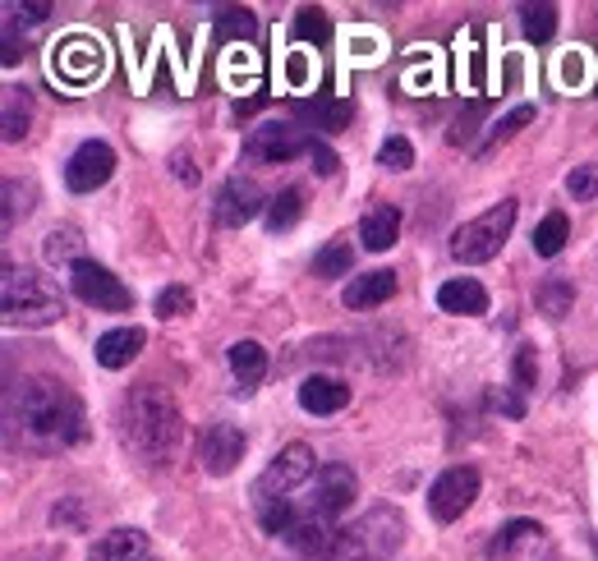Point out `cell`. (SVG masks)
Here are the masks:
<instances>
[{
  "label": "cell",
  "mask_w": 598,
  "mask_h": 561,
  "mask_svg": "<svg viewBox=\"0 0 598 561\" xmlns=\"http://www.w3.org/2000/svg\"><path fill=\"white\" fill-rule=\"evenodd\" d=\"M437 309L456 314V318H479V314H488V290L475 276H452L437 286Z\"/></svg>",
  "instance_id": "15"
},
{
  "label": "cell",
  "mask_w": 598,
  "mask_h": 561,
  "mask_svg": "<svg viewBox=\"0 0 598 561\" xmlns=\"http://www.w3.org/2000/svg\"><path fill=\"white\" fill-rule=\"evenodd\" d=\"M314 479V451H308L304 442H291V447H281L276 455H272V465L258 474V483H253V497H258V506H268V502H285L291 497L300 483H308Z\"/></svg>",
  "instance_id": "7"
},
{
  "label": "cell",
  "mask_w": 598,
  "mask_h": 561,
  "mask_svg": "<svg viewBox=\"0 0 598 561\" xmlns=\"http://www.w3.org/2000/svg\"><path fill=\"white\" fill-rule=\"evenodd\" d=\"M405 543V520L392 506H378V512L359 516L350 529L336 534L331 543V561H392Z\"/></svg>",
  "instance_id": "4"
},
{
  "label": "cell",
  "mask_w": 598,
  "mask_h": 561,
  "mask_svg": "<svg viewBox=\"0 0 598 561\" xmlns=\"http://www.w3.org/2000/svg\"><path fill=\"white\" fill-rule=\"evenodd\" d=\"M143 345H148V331L143 327H116V331H101L93 354H97L101 369H124V364L139 360Z\"/></svg>",
  "instance_id": "16"
},
{
  "label": "cell",
  "mask_w": 598,
  "mask_h": 561,
  "mask_svg": "<svg viewBox=\"0 0 598 561\" xmlns=\"http://www.w3.org/2000/svg\"><path fill=\"white\" fill-rule=\"evenodd\" d=\"M23 134H29V101H23L19 92L6 97V139L19 143Z\"/></svg>",
  "instance_id": "36"
},
{
  "label": "cell",
  "mask_w": 598,
  "mask_h": 561,
  "mask_svg": "<svg viewBox=\"0 0 598 561\" xmlns=\"http://www.w3.org/2000/svg\"><path fill=\"white\" fill-rule=\"evenodd\" d=\"M543 548V525L534 520H511L498 539H492V561H515L520 552Z\"/></svg>",
  "instance_id": "22"
},
{
  "label": "cell",
  "mask_w": 598,
  "mask_h": 561,
  "mask_svg": "<svg viewBox=\"0 0 598 561\" xmlns=\"http://www.w3.org/2000/svg\"><path fill=\"white\" fill-rule=\"evenodd\" d=\"M488 405H492V410H502V415H511V419L525 415V405H520V396H507V392H492V396H488Z\"/></svg>",
  "instance_id": "42"
},
{
  "label": "cell",
  "mask_w": 598,
  "mask_h": 561,
  "mask_svg": "<svg viewBox=\"0 0 598 561\" xmlns=\"http://www.w3.org/2000/svg\"><path fill=\"white\" fill-rule=\"evenodd\" d=\"M88 561H148V534L143 529H111L93 543Z\"/></svg>",
  "instance_id": "20"
},
{
  "label": "cell",
  "mask_w": 598,
  "mask_h": 561,
  "mask_svg": "<svg viewBox=\"0 0 598 561\" xmlns=\"http://www.w3.org/2000/svg\"><path fill=\"white\" fill-rule=\"evenodd\" d=\"M10 419V442H23L29 451H65L74 442H84L88 415L79 396L51 377H29L14 382V392L6 400Z\"/></svg>",
  "instance_id": "1"
},
{
  "label": "cell",
  "mask_w": 598,
  "mask_h": 561,
  "mask_svg": "<svg viewBox=\"0 0 598 561\" xmlns=\"http://www.w3.org/2000/svg\"><path fill=\"white\" fill-rule=\"evenodd\" d=\"M355 267V244L350 240H331L318 258H314V276L318 280H336V276H350Z\"/></svg>",
  "instance_id": "25"
},
{
  "label": "cell",
  "mask_w": 598,
  "mask_h": 561,
  "mask_svg": "<svg viewBox=\"0 0 598 561\" xmlns=\"http://www.w3.org/2000/svg\"><path fill=\"white\" fill-rule=\"evenodd\" d=\"M396 295V272H363V276H355L350 286H346V295H341V304L350 314H369V309H378V304H387Z\"/></svg>",
  "instance_id": "17"
},
{
  "label": "cell",
  "mask_w": 598,
  "mask_h": 561,
  "mask_svg": "<svg viewBox=\"0 0 598 561\" xmlns=\"http://www.w3.org/2000/svg\"><path fill=\"white\" fill-rule=\"evenodd\" d=\"M116 175V147L111 143H101V139H88L74 157L65 162V185L74 194H93L101 189Z\"/></svg>",
  "instance_id": "11"
},
{
  "label": "cell",
  "mask_w": 598,
  "mask_h": 561,
  "mask_svg": "<svg viewBox=\"0 0 598 561\" xmlns=\"http://www.w3.org/2000/svg\"><path fill=\"white\" fill-rule=\"evenodd\" d=\"M69 286L97 314H124V309H134V290H129L116 272H107V267L93 263V258H79V263L69 267Z\"/></svg>",
  "instance_id": "6"
},
{
  "label": "cell",
  "mask_w": 598,
  "mask_h": 561,
  "mask_svg": "<svg viewBox=\"0 0 598 561\" xmlns=\"http://www.w3.org/2000/svg\"><path fill=\"white\" fill-rule=\"evenodd\" d=\"M226 364H230V373H236V382H240V392L249 396L258 382L268 377V350L258 345V341H236L226 350Z\"/></svg>",
  "instance_id": "21"
},
{
  "label": "cell",
  "mask_w": 598,
  "mask_h": 561,
  "mask_svg": "<svg viewBox=\"0 0 598 561\" xmlns=\"http://www.w3.org/2000/svg\"><path fill=\"white\" fill-rule=\"evenodd\" d=\"M308 162H314L318 175H336V152L327 143H318V139H314V147H308Z\"/></svg>",
  "instance_id": "41"
},
{
  "label": "cell",
  "mask_w": 598,
  "mask_h": 561,
  "mask_svg": "<svg viewBox=\"0 0 598 561\" xmlns=\"http://www.w3.org/2000/svg\"><path fill=\"white\" fill-rule=\"evenodd\" d=\"M56 79H69V84H93L101 79V69H107V56H101V46L93 37H69L65 46H56Z\"/></svg>",
  "instance_id": "14"
},
{
  "label": "cell",
  "mask_w": 598,
  "mask_h": 561,
  "mask_svg": "<svg viewBox=\"0 0 598 561\" xmlns=\"http://www.w3.org/2000/svg\"><path fill=\"white\" fill-rule=\"evenodd\" d=\"M244 432L236 424H207L203 438H198V465L207 474H230L244 461Z\"/></svg>",
  "instance_id": "12"
},
{
  "label": "cell",
  "mask_w": 598,
  "mask_h": 561,
  "mask_svg": "<svg viewBox=\"0 0 598 561\" xmlns=\"http://www.w3.org/2000/svg\"><path fill=\"white\" fill-rule=\"evenodd\" d=\"M475 497H479V470H470V465H452V470H442V474L433 479V488H428V512H433V520L452 525V520H460L465 512H470Z\"/></svg>",
  "instance_id": "10"
},
{
  "label": "cell",
  "mask_w": 598,
  "mask_h": 561,
  "mask_svg": "<svg viewBox=\"0 0 598 561\" xmlns=\"http://www.w3.org/2000/svg\"><path fill=\"white\" fill-rule=\"evenodd\" d=\"M0 304H6L10 327H51L65 318V295L51 276L37 267H14L6 263V286H0Z\"/></svg>",
  "instance_id": "3"
},
{
  "label": "cell",
  "mask_w": 598,
  "mask_h": 561,
  "mask_svg": "<svg viewBox=\"0 0 598 561\" xmlns=\"http://www.w3.org/2000/svg\"><path fill=\"white\" fill-rule=\"evenodd\" d=\"M152 309H157V318H166V322H171V318H185V314L194 309V295H189L185 286H166Z\"/></svg>",
  "instance_id": "33"
},
{
  "label": "cell",
  "mask_w": 598,
  "mask_h": 561,
  "mask_svg": "<svg viewBox=\"0 0 598 561\" xmlns=\"http://www.w3.org/2000/svg\"><path fill=\"white\" fill-rule=\"evenodd\" d=\"M355 470H346V465H323L314 479H308V497L304 502H295L300 512L308 516V520H323V525H331L336 516H346L350 512V502H355Z\"/></svg>",
  "instance_id": "8"
},
{
  "label": "cell",
  "mask_w": 598,
  "mask_h": 561,
  "mask_svg": "<svg viewBox=\"0 0 598 561\" xmlns=\"http://www.w3.org/2000/svg\"><path fill=\"white\" fill-rule=\"evenodd\" d=\"M479 116H483V101H470V107H465V111L452 120V134H447V139H452L456 147H460V143H470V139H475V130H479Z\"/></svg>",
  "instance_id": "37"
},
{
  "label": "cell",
  "mask_w": 598,
  "mask_h": 561,
  "mask_svg": "<svg viewBox=\"0 0 598 561\" xmlns=\"http://www.w3.org/2000/svg\"><path fill=\"white\" fill-rule=\"evenodd\" d=\"M6 14H14V19L6 23V33H14L19 23H23V29H37V23L51 19V6H46V0H37V6H6Z\"/></svg>",
  "instance_id": "38"
},
{
  "label": "cell",
  "mask_w": 598,
  "mask_h": 561,
  "mask_svg": "<svg viewBox=\"0 0 598 561\" xmlns=\"http://www.w3.org/2000/svg\"><path fill=\"white\" fill-rule=\"evenodd\" d=\"M378 166L382 170H410L414 166V147H410V139L405 134H392L382 147H378Z\"/></svg>",
  "instance_id": "32"
},
{
  "label": "cell",
  "mask_w": 598,
  "mask_h": 561,
  "mask_svg": "<svg viewBox=\"0 0 598 561\" xmlns=\"http://www.w3.org/2000/svg\"><path fill=\"white\" fill-rule=\"evenodd\" d=\"M175 170H180V180H198V170H194V162H189V152H180V157H175Z\"/></svg>",
  "instance_id": "43"
},
{
  "label": "cell",
  "mask_w": 598,
  "mask_h": 561,
  "mask_svg": "<svg viewBox=\"0 0 598 561\" xmlns=\"http://www.w3.org/2000/svg\"><path fill=\"white\" fill-rule=\"evenodd\" d=\"M300 405L308 415H336L350 405V387L341 377H327V373H314L300 382Z\"/></svg>",
  "instance_id": "18"
},
{
  "label": "cell",
  "mask_w": 598,
  "mask_h": 561,
  "mask_svg": "<svg viewBox=\"0 0 598 561\" xmlns=\"http://www.w3.org/2000/svg\"><path fill=\"white\" fill-rule=\"evenodd\" d=\"M566 240H570L566 212H548V217L534 226V253H539V258H557V253L566 249Z\"/></svg>",
  "instance_id": "24"
},
{
  "label": "cell",
  "mask_w": 598,
  "mask_h": 561,
  "mask_svg": "<svg viewBox=\"0 0 598 561\" xmlns=\"http://www.w3.org/2000/svg\"><path fill=\"white\" fill-rule=\"evenodd\" d=\"M29 198H33V189L23 194V208H33ZM14 221H19V185L10 180V185H6V231H14Z\"/></svg>",
  "instance_id": "40"
},
{
  "label": "cell",
  "mask_w": 598,
  "mask_h": 561,
  "mask_svg": "<svg viewBox=\"0 0 598 561\" xmlns=\"http://www.w3.org/2000/svg\"><path fill=\"white\" fill-rule=\"evenodd\" d=\"M253 29H258V23H253V10H221L217 14V37H253Z\"/></svg>",
  "instance_id": "34"
},
{
  "label": "cell",
  "mask_w": 598,
  "mask_h": 561,
  "mask_svg": "<svg viewBox=\"0 0 598 561\" xmlns=\"http://www.w3.org/2000/svg\"><path fill=\"white\" fill-rule=\"evenodd\" d=\"M515 382H520V392L539 387V360H534V345H520V354H515Z\"/></svg>",
  "instance_id": "39"
},
{
  "label": "cell",
  "mask_w": 598,
  "mask_h": 561,
  "mask_svg": "<svg viewBox=\"0 0 598 561\" xmlns=\"http://www.w3.org/2000/svg\"><path fill=\"white\" fill-rule=\"evenodd\" d=\"M396 235H401V212L392 208V202H378V208L363 212L359 240H363V249H369V253H387L396 244Z\"/></svg>",
  "instance_id": "19"
},
{
  "label": "cell",
  "mask_w": 598,
  "mask_h": 561,
  "mask_svg": "<svg viewBox=\"0 0 598 561\" xmlns=\"http://www.w3.org/2000/svg\"><path fill=\"white\" fill-rule=\"evenodd\" d=\"M217 226H249L258 212H268L263 202V189L249 175H230V180L217 189Z\"/></svg>",
  "instance_id": "13"
},
{
  "label": "cell",
  "mask_w": 598,
  "mask_h": 561,
  "mask_svg": "<svg viewBox=\"0 0 598 561\" xmlns=\"http://www.w3.org/2000/svg\"><path fill=\"white\" fill-rule=\"evenodd\" d=\"M520 29H525L530 42H548L557 33V6H520Z\"/></svg>",
  "instance_id": "29"
},
{
  "label": "cell",
  "mask_w": 598,
  "mask_h": 561,
  "mask_svg": "<svg viewBox=\"0 0 598 561\" xmlns=\"http://www.w3.org/2000/svg\"><path fill=\"white\" fill-rule=\"evenodd\" d=\"M534 120V107H511L502 120H492V130H488V139L479 143V157H488L498 143H507V139H515V130H525V124Z\"/></svg>",
  "instance_id": "28"
},
{
  "label": "cell",
  "mask_w": 598,
  "mask_h": 561,
  "mask_svg": "<svg viewBox=\"0 0 598 561\" xmlns=\"http://www.w3.org/2000/svg\"><path fill=\"white\" fill-rule=\"evenodd\" d=\"M295 37L323 46V42L331 37V19H327V10H318V6H300V10H295Z\"/></svg>",
  "instance_id": "31"
},
{
  "label": "cell",
  "mask_w": 598,
  "mask_h": 561,
  "mask_svg": "<svg viewBox=\"0 0 598 561\" xmlns=\"http://www.w3.org/2000/svg\"><path fill=\"white\" fill-rule=\"evenodd\" d=\"M534 299H539V314H548V318H566V314H570V304H576V286H570V280H562V276H553V280H543Z\"/></svg>",
  "instance_id": "27"
},
{
  "label": "cell",
  "mask_w": 598,
  "mask_h": 561,
  "mask_svg": "<svg viewBox=\"0 0 598 561\" xmlns=\"http://www.w3.org/2000/svg\"><path fill=\"white\" fill-rule=\"evenodd\" d=\"M79 249H84V240H79V226H56V231L46 235V258L51 263H79Z\"/></svg>",
  "instance_id": "30"
},
{
  "label": "cell",
  "mask_w": 598,
  "mask_h": 561,
  "mask_svg": "<svg viewBox=\"0 0 598 561\" xmlns=\"http://www.w3.org/2000/svg\"><path fill=\"white\" fill-rule=\"evenodd\" d=\"M308 147H314V139H308L300 124H291V120H263V124H253V130H249L244 157H249V162L281 166V162L300 157V152H308Z\"/></svg>",
  "instance_id": "9"
},
{
  "label": "cell",
  "mask_w": 598,
  "mask_h": 561,
  "mask_svg": "<svg viewBox=\"0 0 598 561\" xmlns=\"http://www.w3.org/2000/svg\"><path fill=\"white\" fill-rule=\"evenodd\" d=\"M295 116L300 120H314L318 130L336 134V130H346V124H350L355 107H350V101H331V97H304V101H295Z\"/></svg>",
  "instance_id": "23"
},
{
  "label": "cell",
  "mask_w": 598,
  "mask_h": 561,
  "mask_svg": "<svg viewBox=\"0 0 598 561\" xmlns=\"http://www.w3.org/2000/svg\"><path fill=\"white\" fill-rule=\"evenodd\" d=\"M120 432L139 455H148V461H166V455L180 447L185 419H180V405L171 400L166 387L143 382V387H134L120 405Z\"/></svg>",
  "instance_id": "2"
},
{
  "label": "cell",
  "mask_w": 598,
  "mask_h": 561,
  "mask_svg": "<svg viewBox=\"0 0 598 561\" xmlns=\"http://www.w3.org/2000/svg\"><path fill=\"white\" fill-rule=\"evenodd\" d=\"M515 212H520V202H515V198H502V202H492L483 217L465 221L460 231L452 235V258L465 263V267L498 258L502 244H507V235H511V226H515Z\"/></svg>",
  "instance_id": "5"
},
{
  "label": "cell",
  "mask_w": 598,
  "mask_h": 561,
  "mask_svg": "<svg viewBox=\"0 0 598 561\" xmlns=\"http://www.w3.org/2000/svg\"><path fill=\"white\" fill-rule=\"evenodd\" d=\"M300 217H304V194H300V189H281V194L268 202V231H272V235L291 231Z\"/></svg>",
  "instance_id": "26"
},
{
  "label": "cell",
  "mask_w": 598,
  "mask_h": 561,
  "mask_svg": "<svg viewBox=\"0 0 598 561\" xmlns=\"http://www.w3.org/2000/svg\"><path fill=\"white\" fill-rule=\"evenodd\" d=\"M566 194L576 198V202H589V198L598 194V162L570 170V175H566Z\"/></svg>",
  "instance_id": "35"
}]
</instances>
